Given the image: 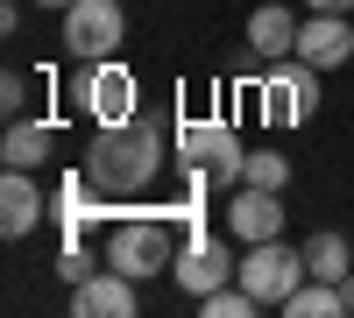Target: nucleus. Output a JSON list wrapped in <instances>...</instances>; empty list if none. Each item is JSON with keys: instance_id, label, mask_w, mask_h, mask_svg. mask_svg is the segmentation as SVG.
Wrapping results in <instances>:
<instances>
[{"instance_id": "f257e3e1", "label": "nucleus", "mask_w": 354, "mask_h": 318, "mask_svg": "<svg viewBox=\"0 0 354 318\" xmlns=\"http://www.w3.org/2000/svg\"><path fill=\"white\" fill-rule=\"evenodd\" d=\"M163 163H177V135H163V121L135 113L121 128H93V149H85V177L100 184V198H142Z\"/></svg>"}, {"instance_id": "f03ea898", "label": "nucleus", "mask_w": 354, "mask_h": 318, "mask_svg": "<svg viewBox=\"0 0 354 318\" xmlns=\"http://www.w3.org/2000/svg\"><path fill=\"white\" fill-rule=\"evenodd\" d=\"M106 262L135 276V283H149L177 262V234H170V219L163 212H128V219H113V234H106Z\"/></svg>"}, {"instance_id": "7ed1b4c3", "label": "nucleus", "mask_w": 354, "mask_h": 318, "mask_svg": "<svg viewBox=\"0 0 354 318\" xmlns=\"http://www.w3.org/2000/svg\"><path fill=\"white\" fill-rule=\"evenodd\" d=\"M319 64H305V57H277L270 71H262L255 85V106H262V121L270 128H305L312 113H319Z\"/></svg>"}, {"instance_id": "20e7f679", "label": "nucleus", "mask_w": 354, "mask_h": 318, "mask_svg": "<svg viewBox=\"0 0 354 318\" xmlns=\"http://www.w3.org/2000/svg\"><path fill=\"white\" fill-rule=\"evenodd\" d=\"M177 163H185V177H205L213 191H234L248 149L234 141L227 121H185V128H177Z\"/></svg>"}, {"instance_id": "39448f33", "label": "nucleus", "mask_w": 354, "mask_h": 318, "mask_svg": "<svg viewBox=\"0 0 354 318\" xmlns=\"http://www.w3.org/2000/svg\"><path fill=\"white\" fill-rule=\"evenodd\" d=\"M71 99H78V113L93 128H121V121L142 113V85H135V71L121 64V57H106V64H78Z\"/></svg>"}, {"instance_id": "423d86ee", "label": "nucleus", "mask_w": 354, "mask_h": 318, "mask_svg": "<svg viewBox=\"0 0 354 318\" xmlns=\"http://www.w3.org/2000/svg\"><path fill=\"white\" fill-rule=\"evenodd\" d=\"M234 276H241V290H248L262 311H283V297L305 283V248H290L283 234H277V241H255Z\"/></svg>"}, {"instance_id": "0eeeda50", "label": "nucleus", "mask_w": 354, "mask_h": 318, "mask_svg": "<svg viewBox=\"0 0 354 318\" xmlns=\"http://www.w3.org/2000/svg\"><path fill=\"white\" fill-rule=\"evenodd\" d=\"M128 43V8L121 0H71L64 8V50L78 64H106Z\"/></svg>"}, {"instance_id": "6e6552de", "label": "nucleus", "mask_w": 354, "mask_h": 318, "mask_svg": "<svg viewBox=\"0 0 354 318\" xmlns=\"http://www.w3.org/2000/svg\"><path fill=\"white\" fill-rule=\"evenodd\" d=\"M227 234L255 248V241H277L283 234V191H262V184H234L227 191Z\"/></svg>"}, {"instance_id": "1a4fd4ad", "label": "nucleus", "mask_w": 354, "mask_h": 318, "mask_svg": "<svg viewBox=\"0 0 354 318\" xmlns=\"http://www.w3.org/2000/svg\"><path fill=\"white\" fill-rule=\"evenodd\" d=\"M234 269H241V262H234L213 234H198V226H192V241L177 248V262H170V276H177L185 297H205V290H220V283H234Z\"/></svg>"}, {"instance_id": "9d476101", "label": "nucleus", "mask_w": 354, "mask_h": 318, "mask_svg": "<svg viewBox=\"0 0 354 318\" xmlns=\"http://www.w3.org/2000/svg\"><path fill=\"white\" fill-rule=\"evenodd\" d=\"M71 311H78V318H135V311H142V283L106 262V269H93V276L71 290Z\"/></svg>"}, {"instance_id": "9b49d317", "label": "nucleus", "mask_w": 354, "mask_h": 318, "mask_svg": "<svg viewBox=\"0 0 354 318\" xmlns=\"http://www.w3.org/2000/svg\"><path fill=\"white\" fill-rule=\"evenodd\" d=\"M43 212H50V198H43V184H36V170H0V234L8 241H28L43 226Z\"/></svg>"}, {"instance_id": "f8f14e48", "label": "nucleus", "mask_w": 354, "mask_h": 318, "mask_svg": "<svg viewBox=\"0 0 354 318\" xmlns=\"http://www.w3.org/2000/svg\"><path fill=\"white\" fill-rule=\"evenodd\" d=\"M290 57H305V64H319V71H340L347 57H354V21L312 8V14L298 21V50H290Z\"/></svg>"}, {"instance_id": "ddd939ff", "label": "nucleus", "mask_w": 354, "mask_h": 318, "mask_svg": "<svg viewBox=\"0 0 354 318\" xmlns=\"http://www.w3.org/2000/svg\"><path fill=\"white\" fill-rule=\"evenodd\" d=\"M241 43H248V57L277 64V57H290V50H298V14H290L283 0H262V8L248 14V28H241Z\"/></svg>"}, {"instance_id": "4468645a", "label": "nucleus", "mask_w": 354, "mask_h": 318, "mask_svg": "<svg viewBox=\"0 0 354 318\" xmlns=\"http://www.w3.org/2000/svg\"><path fill=\"white\" fill-rule=\"evenodd\" d=\"M57 149V121H8V135H0V163H15V170H43Z\"/></svg>"}, {"instance_id": "2eb2a0df", "label": "nucleus", "mask_w": 354, "mask_h": 318, "mask_svg": "<svg viewBox=\"0 0 354 318\" xmlns=\"http://www.w3.org/2000/svg\"><path fill=\"white\" fill-rule=\"evenodd\" d=\"M298 248H305V276H319V283H340V276L354 269V234L319 226V234H305Z\"/></svg>"}, {"instance_id": "dca6fc26", "label": "nucleus", "mask_w": 354, "mask_h": 318, "mask_svg": "<svg viewBox=\"0 0 354 318\" xmlns=\"http://www.w3.org/2000/svg\"><path fill=\"white\" fill-rule=\"evenodd\" d=\"M283 318H347V304H340V283H319V276H305L298 290L283 297Z\"/></svg>"}, {"instance_id": "f3484780", "label": "nucleus", "mask_w": 354, "mask_h": 318, "mask_svg": "<svg viewBox=\"0 0 354 318\" xmlns=\"http://www.w3.org/2000/svg\"><path fill=\"white\" fill-rule=\"evenodd\" d=\"M198 304V318H255L262 304L241 290V276H234V283H220V290H205V297H192Z\"/></svg>"}, {"instance_id": "a211bd4d", "label": "nucleus", "mask_w": 354, "mask_h": 318, "mask_svg": "<svg viewBox=\"0 0 354 318\" xmlns=\"http://www.w3.org/2000/svg\"><path fill=\"white\" fill-rule=\"evenodd\" d=\"M241 184L283 191V184H290V156H277V149H248V163H241Z\"/></svg>"}, {"instance_id": "6ab92c4d", "label": "nucleus", "mask_w": 354, "mask_h": 318, "mask_svg": "<svg viewBox=\"0 0 354 318\" xmlns=\"http://www.w3.org/2000/svg\"><path fill=\"white\" fill-rule=\"evenodd\" d=\"M0 113H8V121H21V113H28V78H21V71L0 78Z\"/></svg>"}, {"instance_id": "aec40b11", "label": "nucleus", "mask_w": 354, "mask_h": 318, "mask_svg": "<svg viewBox=\"0 0 354 318\" xmlns=\"http://www.w3.org/2000/svg\"><path fill=\"white\" fill-rule=\"evenodd\" d=\"M93 269H100V262H85V248H78V241L64 248V262H57V276H64V283H71V290H78V283H85V276H93Z\"/></svg>"}, {"instance_id": "412c9836", "label": "nucleus", "mask_w": 354, "mask_h": 318, "mask_svg": "<svg viewBox=\"0 0 354 318\" xmlns=\"http://www.w3.org/2000/svg\"><path fill=\"white\" fill-rule=\"evenodd\" d=\"M305 8H319V14H354V0H305Z\"/></svg>"}, {"instance_id": "4be33fe9", "label": "nucleus", "mask_w": 354, "mask_h": 318, "mask_svg": "<svg viewBox=\"0 0 354 318\" xmlns=\"http://www.w3.org/2000/svg\"><path fill=\"white\" fill-rule=\"evenodd\" d=\"M36 8H57V14H64V8H71V0H36Z\"/></svg>"}]
</instances>
